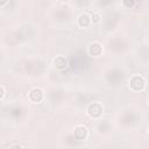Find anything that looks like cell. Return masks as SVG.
I'll return each instance as SVG.
<instances>
[{
  "label": "cell",
  "mask_w": 149,
  "mask_h": 149,
  "mask_svg": "<svg viewBox=\"0 0 149 149\" xmlns=\"http://www.w3.org/2000/svg\"><path fill=\"white\" fill-rule=\"evenodd\" d=\"M129 85H130L132 90L141 91L146 86V80H144V78L142 76H134V77H132V79L129 81Z\"/></svg>",
  "instance_id": "6da1fadb"
},
{
  "label": "cell",
  "mask_w": 149,
  "mask_h": 149,
  "mask_svg": "<svg viewBox=\"0 0 149 149\" xmlns=\"http://www.w3.org/2000/svg\"><path fill=\"white\" fill-rule=\"evenodd\" d=\"M102 113V106L99 104V102H93V104H90L88 107H87V114L92 118H98L100 116Z\"/></svg>",
  "instance_id": "7a4b0ae2"
},
{
  "label": "cell",
  "mask_w": 149,
  "mask_h": 149,
  "mask_svg": "<svg viewBox=\"0 0 149 149\" xmlns=\"http://www.w3.org/2000/svg\"><path fill=\"white\" fill-rule=\"evenodd\" d=\"M28 97H29V99H30L31 102H35V104H36V102H40V101L43 99L44 94H43V91H42L41 88L36 87V88H33V90L29 92Z\"/></svg>",
  "instance_id": "3957f363"
},
{
  "label": "cell",
  "mask_w": 149,
  "mask_h": 149,
  "mask_svg": "<svg viewBox=\"0 0 149 149\" xmlns=\"http://www.w3.org/2000/svg\"><path fill=\"white\" fill-rule=\"evenodd\" d=\"M87 136V129L84 126H78L74 129V137L77 140H84Z\"/></svg>",
  "instance_id": "277c9868"
},
{
  "label": "cell",
  "mask_w": 149,
  "mask_h": 149,
  "mask_svg": "<svg viewBox=\"0 0 149 149\" xmlns=\"http://www.w3.org/2000/svg\"><path fill=\"white\" fill-rule=\"evenodd\" d=\"M88 52H90V55H92V56H98V55H100V54L102 52V48H101V45H100L98 42H94V43H91V44H90V47H88Z\"/></svg>",
  "instance_id": "5b68a950"
},
{
  "label": "cell",
  "mask_w": 149,
  "mask_h": 149,
  "mask_svg": "<svg viewBox=\"0 0 149 149\" xmlns=\"http://www.w3.org/2000/svg\"><path fill=\"white\" fill-rule=\"evenodd\" d=\"M54 65H55L56 69H58V70H63V69L66 68L68 62H66L65 57H63V56H57V57L54 59Z\"/></svg>",
  "instance_id": "8992f818"
},
{
  "label": "cell",
  "mask_w": 149,
  "mask_h": 149,
  "mask_svg": "<svg viewBox=\"0 0 149 149\" xmlns=\"http://www.w3.org/2000/svg\"><path fill=\"white\" fill-rule=\"evenodd\" d=\"M91 21H92V20L90 19V16H88L87 14H81V15L78 17V24H79L80 27H87Z\"/></svg>",
  "instance_id": "52a82bcc"
},
{
  "label": "cell",
  "mask_w": 149,
  "mask_h": 149,
  "mask_svg": "<svg viewBox=\"0 0 149 149\" xmlns=\"http://www.w3.org/2000/svg\"><path fill=\"white\" fill-rule=\"evenodd\" d=\"M122 2H123V5L126 7H133L134 3H135V0H123Z\"/></svg>",
  "instance_id": "ba28073f"
},
{
  "label": "cell",
  "mask_w": 149,
  "mask_h": 149,
  "mask_svg": "<svg viewBox=\"0 0 149 149\" xmlns=\"http://www.w3.org/2000/svg\"><path fill=\"white\" fill-rule=\"evenodd\" d=\"M99 19H100L99 14H97V13H93V14H92V17H91V20H92L93 22H98V21H99Z\"/></svg>",
  "instance_id": "9c48e42d"
},
{
  "label": "cell",
  "mask_w": 149,
  "mask_h": 149,
  "mask_svg": "<svg viewBox=\"0 0 149 149\" xmlns=\"http://www.w3.org/2000/svg\"><path fill=\"white\" fill-rule=\"evenodd\" d=\"M3 95H5V87L1 86V99L3 98Z\"/></svg>",
  "instance_id": "30bf717a"
},
{
  "label": "cell",
  "mask_w": 149,
  "mask_h": 149,
  "mask_svg": "<svg viewBox=\"0 0 149 149\" xmlns=\"http://www.w3.org/2000/svg\"><path fill=\"white\" fill-rule=\"evenodd\" d=\"M6 2H7V0H1V5H2V6L6 5Z\"/></svg>",
  "instance_id": "8fae6325"
},
{
  "label": "cell",
  "mask_w": 149,
  "mask_h": 149,
  "mask_svg": "<svg viewBox=\"0 0 149 149\" xmlns=\"http://www.w3.org/2000/svg\"><path fill=\"white\" fill-rule=\"evenodd\" d=\"M148 102H149V100H148Z\"/></svg>",
  "instance_id": "7c38bea8"
}]
</instances>
